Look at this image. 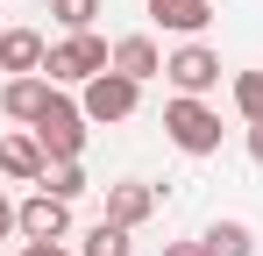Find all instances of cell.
<instances>
[{"instance_id": "obj_8", "label": "cell", "mask_w": 263, "mask_h": 256, "mask_svg": "<svg viewBox=\"0 0 263 256\" xmlns=\"http://www.w3.org/2000/svg\"><path fill=\"white\" fill-rule=\"evenodd\" d=\"M43 171H50V157H43L36 135H7V142H0V178H14V185H43Z\"/></svg>"}, {"instance_id": "obj_3", "label": "cell", "mask_w": 263, "mask_h": 256, "mask_svg": "<svg viewBox=\"0 0 263 256\" xmlns=\"http://www.w3.org/2000/svg\"><path fill=\"white\" fill-rule=\"evenodd\" d=\"M164 135H171L185 157H214L220 150V114L206 107V100L178 93V100H164Z\"/></svg>"}, {"instance_id": "obj_7", "label": "cell", "mask_w": 263, "mask_h": 256, "mask_svg": "<svg viewBox=\"0 0 263 256\" xmlns=\"http://www.w3.org/2000/svg\"><path fill=\"white\" fill-rule=\"evenodd\" d=\"M149 213H157V185H142V178L107 185V213H100V221H114V228H128V235H135Z\"/></svg>"}, {"instance_id": "obj_9", "label": "cell", "mask_w": 263, "mask_h": 256, "mask_svg": "<svg viewBox=\"0 0 263 256\" xmlns=\"http://www.w3.org/2000/svg\"><path fill=\"white\" fill-rule=\"evenodd\" d=\"M50 93H57V85H50L43 71H29V79H7V85H0V114H7V121H36V114L50 107Z\"/></svg>"}, {"instance_id": "obj_13", "label": "cell", "mask_w": 263, "mask_h": 256, "mask_svg": "<svg viewBox=\"0 0 263 256\" xmlns=\"http://www.w3.org/2000/svg\"><path fill=\"white\" fill-rule=\"evenodd\" d=\"M199 242H206V256H256V235H249L242 221H214Z\"/></svg>"}, {"instance_id": "obj_1", "label": "cell", "mask_w": 263, "mask_h": 256, "mask_svg": "<svg viewBox=\"0 0 263 256\" xmlns=\"http://www.w3.org/2000/svg\"><path fill=\"white\" fill-rule=\"evenodd\" d=\"M86 128H92L86 107H79V100H64V85H57V93H50V107L29 121V135L43 142L50 164H71V157H86Z\"/></svg>"}, {"instance_id": "obj_20", "label": "cell", "mask_w": 263, "mask_h": 256, "mask_svg": "<svg viewBox=\"0 0 263 256\" xmlns=\"http://www.w3.org/2000/svg\"><path fill=\"white\" fill-rule=\"evenodd\" d=\"M164 256H206V242H164Z\"/></svg>"}, {"instance_id": "obj_16", "label": "cell", "mask_w": 263, "mask_h": 256, "mask_svg": "<svg viewBox=\"0 0 263 256\" xmlns=\"http://www.w3.org/2000/svg\"><path fill=\"white\" fill-rule=\"evenodd\" d=\"M43 192L79 199V192H86V164H79V157H71V164H50V171H43Z\"/></svg>"}, {"instance_id": "obj_12", "label": "cell", "mask_w": 263, "mask_h": 256, "mask_svg": "<svg viewBox=\"0 0 263 256\" xmlns=\"http://www.w3.org/2000/svg\"><path fill=\"white\" fill-rule=\"evenodd\" d=\"M149 22L171 29V36H199L214 22V0H149Z\"/></svg>"}, {"instance_id": "obj_19", "label": "cell", "mask_w": 263, "mask_h": 256, "mask_svg": "<svg viewBox=\"0 0 263 256\" xmlns=\"http://www.w3.org/2000/svg\"><path fill=\"white\" fill-rule=\"evenodd\" d=\"M7 235H14V199L0 192V242H7Z\"/></svg>"}, {"instance_id": "obj_15", "label": "cell", "mask_w": 263, "mask_h": 256, "mask_svg": "<svg viewBox=\"0 0 263 256\" xmlns=\"http://www.w3.org/2000/svg\"><path fill=\"white\" fill-rule=\"evenodd\" d=\"M235 114L249 128L263 121V71H235Z\"/></svg>"}, {"instance_id": "obj_4", "label": "cell", "mask_w": 263, "mask_h": 256, "mask_svg": "<svg viewBox=\"0 0 263 256\" xmlns=\"http://www.w3.org/2000/svg\"><path fill=\"white\" fill-rule=\"evenodd\" d=\"M79 107H86V121L92 128H107V121H128L135 107H142V85L121 79V71H100V79L79 85Z\"/></svg>"}, {"instance_id": "obj_17", "label": "cell", "mask_w": 263, "mask_h": 256, "mask_svg": "<svg viewBox=\"0 0 263 256\" xmlns=\"http://www.w3.org/2000/svg\"><path fill=\"white\" fill-rule=\"evenodd\" d=\"M50 14L64 22V36H86L92 14H100V0H50Z\"/></svg>"}, {"instance_id": "obj_10", "label": "cell", "mask_w": 263, "mask_h": 256, "mask_svg": "<svg viewBox=\"0 0 263 256\" xmlns=\"http://www.w3.org/2000/svg\"><path fill=\"white\" fill-rule=\"evenodd\" d=\"M43 57H50V43L36 36V29H7V36H0V71H7V79L43 71Z\"/></svg>"}, {"instance_id": "obj_5", "label": "cell", "mask_w": 263, "mask_h": 256, "mask_svg": "<svg viewBox=\"0 0 263 256\" xmlns=\"http://www.w3.org/2000/svg\"><path fill=\"white\" fill-rule=\"evenodd\" d=\"M14 235L22 242H64L71 235V199H57V192H29L22 207H14Z\"/></svg>"}, {"instance_id": "obj_2", "label": "cell", "mask_w": 263, "mask_h": 256, "mask_svg": "<svg viewBox=\"0 0 263 256\" xmlns=\"http://www.w3.org/2000/svg\"><path fill=\"white\" fill-rule=\"evenodd\" d=\"M100 71H114V43H100L92 29L50 43V57H43V79L50 85H86V79H100Z\"/></svg>"}, {"instance_id": "obj_21", "label": "cell", "mask_w": 263, "mask_h": 256, "mask_svg": "<svg viewBox=\"0 0 263 256\" xmlns=\"http://www.w3.org/2000/svg\"><path fill=\"white\" fill-rule=\"evenodd\" d=\"M249 157H256V164H263V121L249 128Z\"/></svg>"}, {"instance_id": "obj_6", "label": "cell", "mask_w": 263, "mask_h": 256, "mask_svg": "<svg viewBox=\"0 0 263 256\" xmlns=\"http://www.w3.org/2000/svg\"><path fill=\"white\" fill-rule=\"evenodd\" d=\"M164 79H171L178 93H192V100H206V93L220 85V50L185 43V50H171V57H164Z\"/></svg>"}, {"instance_id": "obj_11", "label": "cell", "mask_w": 263, "mask_h": 256, "mask_svg": "<svg viewBox=\"0 0 263 256\" xmlns=\"http://www.w3.org/2000/svg\"><path fill=\"white\" fill-rule=\"evenodd\" d=\"M114 71L135 79V85H149V79H164V50H157L149 36H121L114 43Z\"/></svg>"}, {"instance_id": "obj_18", "label": "cell", "mask_w": 263, "mask_h": 256, "mask_svg": "<svg viewBox=\"0 0 263 256\" xmlns=\"http://www.w3.org/2000/svg\"><path fill=\"white\" fill-rule=\"evenodd\" d=\"M22 256H79V249H64V242H22Z\"/></svg>"}, {"instance_id": "obj_22", "label": "cell", "mask_w": 263, "mask_h": 256, "mask_svg": "<svg viewBox=\"0 0 263 256\" xmlns=\"http://www.w3.org/2000/svg\"><path fill=\"white\" fill-rule=\"evenodd\" d=\"M0 36H7V22H0Z\"/></svg>"}, {"instance_id": "obj_14", "label": "cell", "mask_w": 263, "mask_h": 256, "mask_svg": "<svg viewBox=\"0 0 263 256\" xmlns=\"http://www.w3.org/2000/svg\"><path fill=\"white\" fill-rule=\"evenodd\" d=\"M79 256H128V228H114V221H92Z\"/></svg>"}]
</instances>
